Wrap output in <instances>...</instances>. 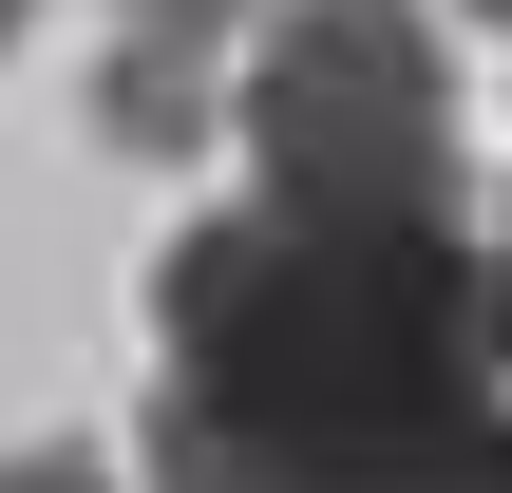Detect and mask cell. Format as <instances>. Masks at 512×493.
I'll use <instances>...</instances> for the list:
<instances>
[{
  "mask_svg": "<svg viewBox=\"0 0 512 493\" xmlns=\"http://www.w3.org/2000/svg\"><path fill=\"white\" fill-rule=\"evenodd\" d=\"M0 493H114V456H0Z\"/></svg>",
  "mask_w": 512,
  "mask_h": 493,
  "instance_id": "obj_5",
  "label": "cell"
},
{
  "mask_svg": "<svg viewBox=\"0 0 512 493\" xmlns=\"http://www.w3.org/2000/svg\"><path fill=\"white\" fill-rule=\"evenodd\" d=\"M152 493H512L475 228H323V209L171 228Z\"/></svg>",
  "mask_w": 512,
  "mask_h": 493,
  "instance_id": "obj_1",
  "label": "cell"
},
{
  "mask_svg": "<svg viewBox=\"0 0 512 493\" xmlns=\"http://www.w3.org/2000/svg\"><path fill=\"white\" fill-rule=\"evenodd\" d=\"M475 266H494V380H512V209L475 228Z\"/></svg>",
  "mask_w": 512,
  "mask_h": 493,
  "instance_id": "obj_6",
  "label": "cell"
},
{
  "mask_svg": "<svg viewBox=\"0 0 512 493\" xmlns=\"http://www.w3.org/2000/svg\"><path fill=\"white\" fill-rule=\"evenodd\" d=\"M475 19H512V0H475Z\"/></svg>",
  "mask_w": 512,
  "mask_h": 493,
  "instance_id": "obj_8",
  "label": "cell"
},
{
  "mask_svg": "<svg viewBox=\"0 0 512 493\" xmlns=\"http://www.w3.org/2000/svg\"><path fill=\"white\" fill-rule=\"evenodd\" d=\"M95 133H114V152H152V171H171V152H209V133H228V95H209V38H114V76H95Z\"/></svg>",
  "mask_w": 512,
  "mask_h": 493,
  "instance_id": "obj_3",
  "label": "cell"
},
{
  "mask_svg": "<svg viewBox=\"0 0 512 493\" xmlns=\"http://www.w3.org/2000/svg\"><path fill=\"white\" fill-rule=\"evenodd\" d=\"M266 209L323 228H475L456 209V57L418 0H266V57L228 95Z\"/></svg>",
  "mask_w": 512,
  "mask_h": 493,
  "instance_id": "obj_2",
  "label": "cell"
},
{
  "mask_svg": "<svg viewBox=\"0 0 512 493\" xmlns=\"http://www.w3.org/2000/svg\"><path fill=\"white\" fill-rule=\"evenodd\" d=\"M0 38H19V0H0Z\"/></svg>",
  "mask_w": 512,
  "mask_h": 493,
  "instance_id": "obj_7",
  "label": "cell"
},
{
  "mask_svg": "<svg viewBox=\"0 0 512 493\" xmlns=\"http://www.w3.org/2000/svg\"><path fill=\"white\" fill-rule=\"evenodd\" d=\"M133 38H228V19H266V0H114Z\"/></svg>",
  "mask_w": 512,
  "mask_h": 493,
  "instance_id": "obj_4",
  "label": "cell"
}]
</instances>
